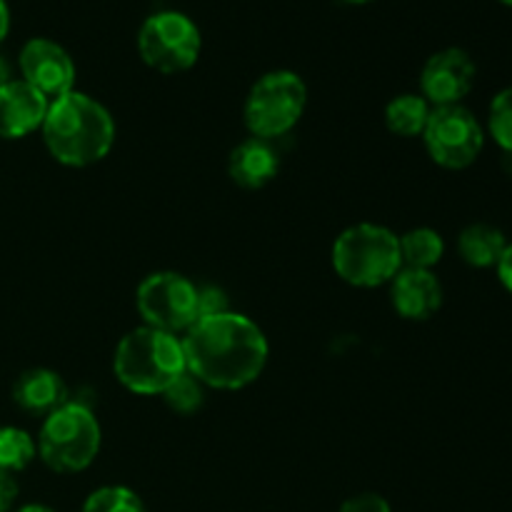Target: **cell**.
<instances>
[{"label":"cell","instance_id":"6da1fadb","mask_svg":"<svg viewBox=\"0 0 512 512\" xmlns=\"http://www.w3.org/2000/svg\"><path fill=\"white\" fill-rule=\"evenodd\" d=\"M188 373L205 388L243 390L263 375L268 363V338L243 313L200 318L183 333Z\"/></svg>","mask_w":512,"mask_h":512},{"label":"cell","instance_id":"7a4b0ae2","mask_svg":"<svg viewBox=\"0 0 512 512\" xmlns=\"http://www.w3.org/2000/svg\"><path fill=\"white\" fill-rule=\"evenodd\" d=\"M48 153L68 168L100 163L115 143V120L103 103L80 90L50 100L40 128Z\"/></svg>","mask_w":512,"mask_h":512},{"label":"cell","instance_id":"3957f363","mask_svg":"<svg viewBox=\"0 0 512 512\" xmlns=\"http://www.w3.org/2000/svg\"><path fill=\"white\" fill-rule=\"evenodd\" d=\"M113 373L125 390L135 395H163L175 380L188 373L183 340L163 330H130L115 348Z\"/></svg>","mask_w":512,"mask_h":512},{"label":"cell","instance_id":"277c9868","mask_svg":"<svg viewBox=\"0 0 512 512\" xmlns=\"http://www.w3.org/2000/svg\"><path fill=\"white\" fill-rule=\"evenodd\" d=\"M333 268L353 288H380L403 270L398 235L385 225L358 223L338 235Z\"/></svg>","mask_w":512,"mask_h":512},{"label":"cell","instance_id":"5b68a950","mask_svg":"<svg viewBox=\"0 0 512 512\" xmlns=\"http://www.w3.org/2000/svg\"><path fill=\"white\" fill-rule=\"evenodd\" d=\"M103 443L100 423L93 410L68 400L45 415L38 435V455L55 473H83L95 463Z\"/></svg>","mask_w":512,"mask_h":512},{"label":"cell","instance_id":"8992f818","mask_svg":"<svg viewBox=\"0 0 512 512\" xmlns=\"http://www.w3.org/2000/svg\"><path fill=\"white\" fill-rule=\"evenodd\" d=\"M308 105V88L293 70H270L250 88L243 105L245 128L253 138L273 140L300 123Z\"/></svg>","mask_w":512,"mask_h":512},{"label":"cell","instance_id":"52a82bcc","mask_svg":"<svg viewBox=\"0 0 512 512\" xmlns=\"http://www.w3.org/2000/svg\"><path fill=\"white\" fill-rule=\"evenodd\" d=\"M203 50V35L180 10H158L138 30V53L155 73L175 75L193 68Z\"/></svg>","mask_w":512,"mask_h":512},{"label":"cell","instance_id":"ba28073f","mask_svg":"<svg viewBox=\"0 0 512 512\" xmlns=\"http://www.w3.org/2000/svg\"><path fill=\"white\" fill-rule=\"evenodd\" d=\"M135 305L143 325L183 335L198 320V285L173 270H158L138 285Z\"/></svg>","mask_w":512,"mask_h":512},{"label":"cell","instance_id":"9c48e42d","mask_svg":"<svg viewBox=\"0 0 512 512\" xmlns=\"http://www.w3.org/2000/svg\"><path fill=\"white\" fill-rule=\"evenodd\" d=\"M423 140L433 163L445 170H465L483 153L485 130L465 105H445L433 108Z\"/></svg>","mask_w":512,"mask_h":512},{"label":"cell","instance_id":"30bf717a","mask_svg":"<svg viewBox=\"0 0 512 512\" xmlns=\"http://www.w3.org/2000/svg\"><path fill=\"white\" fill-rule=\"evenodd\" d=\"M475 60L463 48H443L428 58L420 73V95L433 108L463 105L475 85Z\"/></svg>","mask_w":512,"mask_h":512},{"label":"cell","instance_id":"8fae6325","mask_svg":"<svg viewBox=\"0 0 512 512\" xmlns=\"http://www.w3.org/2000/svg\"><path fill=\"white\" fill-rule=\"evenodd\" d=\"M20 73L28 85L48 100L75 90V63L63 45L48 38H33L20 50Z\"/></svg>","mask_w":512,"mask_h":512},{"label":"cell","instance_id":"7c38bea8","mask_svg":"<svg viewBox=\"0 0 512 512\" xmlns=\"http://www.w3.org/2000/svg\"><path fill=\"white\" fill-rule=\"evenodd\" d=\"M50 100L25 80H8L0 88V138L18 140L43 128Z\"/></svg>","mask_w":512,"mask_h":512},{"label":"cell","instance_id":"4fadbf2b","mask_svg":"<svg viewBox=\"0 0 512 512\" xmlns=\"http://www.w3.org/2000/svg\"><path fill=\"white\" fill-rule=\"evenodd\" d=\"M390 298L400 318L423 323L443 308V283L433 270L403 268L390 280Z\"/></svg>","mask_w":512,"mask_h":512},{"label":"cell","instance_id":"5bb4252c","mask_svg":"<svg viewBox=\"0 0 512 512\" xmlns=\"http://www.w3.org/2000/svg\"><path fill=\"white\" fill-rule=\"evenodd\" d=\"M280 173V155L270 140L248 138L233 148L228 158V175L243 190H260Z\"/></svg>","mask_w":512,"mask_h":512},{"label":"cell","instance_id":"9a60e30c","mask_svg":"<svg viewBox=\"0 0 512 512\" xmlns=\"http://www.w3.org/2000/svg\"><path fill=\"white\" fill-rule=\"evenodd\" d=\"M13 400L28 413L50 415L68 403V388L55 370L33 368L15 380Z\"/></svg>","mask_w":512,"mask_h":512},{"label":"cell","instance_id":"2e32d148","mask_svg":"<svg viewBox=\"0 0 512 512\" xmlns=\"http://www.w3.org/2000/svg\"><path fill=\"white\" fill-rule=\"evenodd\" d=\"M510 240L490 223H473L458 235V253L470 268H495Z\"/></svg>","mask_w":512,"mask_h":512},{"label":"cell","instance_id":"e0dca14e","mask_svg":"<svg viewBox=\"0 0 512 512\" xmlns=\"http://www.w3.org/2000/svg\"><path fill=\"white\" fill-rule=\"evenodd\" d=\"M430 113H433V105H430L423 95H395V98L385 105V125H388V130L393 135H400V138H415V135L425 133Z\"/></svg>","mask_w":512,"mask_h":512},{"label":"cell","instance_id":"ac0fdd59","mask_svg":"<svg viewBox=\"0 0 512 512\" xmlns=\"http://www.w3.org/2000/svg\"><path fill=\"white\" fill-rule=\"evenodd\" d=\"M400 258L403 268L433 270L445 255V240L433 228H415L405 235H398Z\"/></svg>","mask_w":512,"mask_h":512},{"label":"cell","instance_id":"d6986e66","mask_svg":"<svg viewBox=\"0 0 512 512\" xmlns=\"http://www.w3.org/2000/svg\"><path fill=\"white\" fill-rule=\"evenodd\" d=\"M38 445L25 430L0 428V470L20 473L35 460Z\"/></svg>","mask_w":512,"mask_h":512},{"label":"cell","instance_id":"ffe728a7","mask_svg":"<svg viewBox=\"0 0 512 512\" xmlns=\"http://www.w3.org/2000/svg\"><path fill=\"white\" fill-rule=\"evenodd\" d=\"M80 512H148L138 493L123 485H105L88 495Z\"/></svg>","mask_w":512,"mask_h":512},{"label":"cell","instance_id":"44dd1931","mask_svg":"<svg viewBox=\"0 0 512 512\" xmlns=\"http://www.w3.org/2000/svg\"><path fill=\"white\" fill-rule=\"evenodd\" d=\"M163 400L170 410L180 415H190L203 408L205 403V385L195 375L183 373L168 390L163 393Z\"/></svg>","mask_w":512,"mask_h":512},{"label":"cell","instance_id":"7402d4cb","mask_svg":"<svg viewBox=\"0 0 512 512\" xmlns=\"http://www.w3.org/2000/svg\"><path fill=\"white\" fill-rule=\"evenodd\" d=\"M488 130L490 138L512 155V85L510 88L500 90L493 98L488 110Z\"/></svg>","mask_w":512,"mask_h":512},{"label":"cell","instance_id":"603a6c76","mask_svg":"<svg viewBox=\"0 0 512 512\" xmlns=\"http://www.w3.org/2000/svg\"><path fill=\"white\" fill-rule=\"evenodd\" d=\"M228 295L218 285H198V320L228 313Z\"/></svg>","mask_w":512,"mask_h":512},{"label":"cell","instance_id":"cb8c5ba5","mask_svg":"<svg viewBox=\"0 0 512 512\" xmlns=\"http://www.w3.org/2000/svg\"><path fill=\"white\" fill-rule=\"evenodd\" d=\"M338 512H393L390 503L378 493H360L355 498L345 500Z\"/></svg>","mask_w":512,"mask_h":512},{"label":"cell","instance_id":"d4e9b609","mask_svg":"<svg viewBox=\"0 0 512 512\" xmlns=\"http://www.w3.org/2000/svg\"><path fill=\"white\" fill-rule=\"evenodd\" d=\"M15 498H18V483H15L13 473L0 470V512H8Z\"/></svg>","mask_w":512,"mask_h":512},{"label":"cell","instance_id":"484cf974","mask_svg":"<svg viewBox=\"0 0 512 512\" xmlns=\"http://www.w3.org/2000/svg\"><path fill=\"white\" fill-rule=\"evenodd\" d=\"M495 270H498V280L503 283V288L512 295V243H508V248H505L503 258L498 260Z\"/></svg>","mask_w":512,"mask_h":512},{"label":"cell","instance_id":"4316f807","mask_svg":"<svg viewBox=\"0 0 512 512\" xmlns=\"http://www.w3.org/2000/svg\"><path fill=\"white\" fill-rule=\"evenodd\" d=\"M8 30H10V8L5 0H0V45H3V40L8 38Z\"/></svg>","mask_w":512,"mask_h":512},{"label":"cell","instance_id":"83f0119b","mask_svg":"<svg viewBox=\"0 0 512 512\" xmlns=\"http://www.w3.org/2000/svg\"><path fill=\"white\" fill-rule=\"evenodd\" d=\"M10 80V75H8V65H5V60L0 58V88H3L5 83H8Z\"/></svg>","mask_w":512,"mask_h":512},{"label":"cell","instance_id":"f1b7e54d","mask_svg":"<svg viewBox=\"0 0 512 512\" xmlns=\"http://www.w3.org/2000/svg\"><path fill=\"white\" fill-rule=\"evenodd\" d=\"M18 512H55V510H50L48 505H25V508H20Z\"/></svg>","mask_w":512,"mask_h":512},{"label":"cell","instance_id":"f546056e","mask_svg":"<svg viewBox=\"0 0 512 512\" xmlns=\"http://www.w3.org/2000/svg\"><path fill=\"white\" fill-rule=\"evenodd\" d=\"M343 3H350V5H368V3H373V0H343Z\"/></svg>","mask_w":512,"mask_h":512},{"label":"cell","instance_id":"4dcf8cb0","mask_svg":"<svg viewBox=\"0 0 512 512\" xmlns=\"http://www.w3.org/2000/svg\"><path fill=\"white\" fill-rule=\"evenodd\" d=\"M500 3H503V5H510V8H512V0H500Z\"/></svg>","mask_w":512,"mask_h":512}]
</instances>
